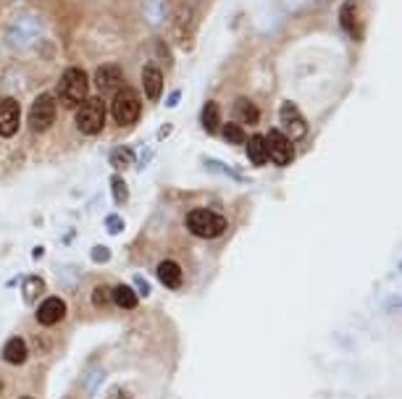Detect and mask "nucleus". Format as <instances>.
I'll list each match as a JSON object with an SVG mask.
<instances>
[{
  "instance_id": "1",
  "label": "nucleus",
  "mask_w": 402,
  "mask_h": 399,
  "mask_svg": "<svg viewBox=\"0 0 402 399\" xmlns=\"http://www.w3.org/2000/svg\"><path fill=\"white\" fill-rule=\"evenodd\" d=\"M89 89V79L82 68H66L64 76H61V85H58V97L66 108H76L85 97H87Z\"/></svg>"
},
{
  "instance_id": "2",
  "label": "nucleus",
  "mask_w": 402,
  "mask_h": 399,
  "mask_svg": "<svg viewBox=\"0 0 402 399\" xmlns=\"http://www.w3.org/2000/svg\"><path fill=\"white\" fill-rule=\"evenodd\" d=\"M187 228H189L195 237L213 239L227 231V218L213 213V210H206V208H197V210H192V213L187 216Z\"/></svg>"
},
{
  "instance_id": "3",
  "label": "nucleus",
  "mask_w": 402,
  "mask_h": 399,
  "mask_svg": "<svg viewBox=\"0 0 402 399\" xmlns=\"http://www.w3.org/2000/svg\"><path fill=\"white\" fill-rule=\"evenodd\" d=\"M76 126L85 134H98L106 126V103L100 97H85L76 110Z\"/></svg>"
},
{
  "instance_id": "4",
  "label": "nucleus",
  "mask_w": 402,
  "mask_h": 399,
  "mask_svg": "<svg viewBox=\"0 0 402 399\" xmlns=\"http://www.w3.org/2000/svg\"><path fill=\"white\" fill-rule=\"evenodd\" d=\"M140 110H142V103H140V95L129 89V87H121L116 97H113V106H110V113H113V121L119 126H131L134 121L140 119Z\"/></svg>"
},
{
  "instance_id": "5",
  "label": "nucleus",
  "mask_w": 402,
  "mask_h": 399,
  "mask_svg": "<svg viewBox=\"0 0 402 399\" xmlns=\"http://www.w3.org/2000/svg\"><path fill=\"white\" fill-rule=\"evenodd\" d=\"M55 121V97L50 92H43V95L34 100L32 110H29V126L34 131H48L53 126Z\"/></svg>"
},
{
  "instance_id": "6",
  "label": "nucleus",
  "mask_w": 402,
  "mask_h": 399,
  "mask_svg": "<svg viewBox=\"0 0 402 399\" xmlns=\"http://www.w3.org/2000/svg\"><path fill=\"white\" fill-rule=\"evenodd\" d=\"M266 147H268V158L276 166H289L294 161V142L279 129H271L266 137Z\"/></svg>"
},
{
  "instance_id": "7",
  "label": "nucleus",
  "mask_w": 402,
  "mask_h": 399,
  "mask_svg": "<svg viewBox=\"0 0 402 399\" xmlns=\"http://www.w3.org/2000/svg\"><path fill=\"white\" fill-rule=\"evenodd\" d=\"M279 116H282V129L289 140H303L305 131H308V124H305L303 113L297 110L294 103H282V108H279Z\"/></svg>"
},
{
  "instance_id": "8",
  "label": "nucleus",
  "mask_w": 402,
  "mask_h": 399,
  "mask_svg": "<svg viewBox=\"0 0 402 399\" xmlns=\"http://www.w3.org/2000/svg\"><path fill=\"white\" fill-rule=\"evenodd\" d=\"M19 116H22V110H19L16 100L11 97L0 100V137H13L19 131Z\"/></svg>"
},
{
  "instance_id": "9",
  "label": "nucleus",
  "mask_w": 402,
  "mask_h": 399,
  "mask_svg": "<svg viewBox=\"0 0 402 399\" xmlns=\"http://www.w3.org/2000/svg\"><path fill=\"white\" fill-rule=\"evenodd\" d=\"M95 85H98L100 92H113L116 95L121 87H124V74H121L119 66L106 64L95 71Z\"/></svg>"
},
{
  "instance_id": "10",
  "label": "nucleus",
  "mask_w": 402,
  "mask_h": 399,
  "mask_svg": "<svg viewBox=\"0 0 402 399\" xmlns=\"http://www.w3.org/2000/svg\"><path fill=\"white\" fill-rule=\"evenodd\" d=\"M64 315H66V305L61 297H48V300H43V305L37 307V321L43 326L58 324V321H64Z\"/></svg>"
},
{
  "instance_id": "11",
  "label": "nucleus",
  "mask_w": 402,
  "mask_h": 399,
  "mask_svg": "<svg viewBox=\"0 0 402 399\" xmlns=\"http://www.w3.org/2000/svg\"><path fill=\"white\" fill-rule=\"evenodd\" d=\"M142 82H145V95L150 100H158L161 92H164V74L155 68V66H148L145 74H142Z\"/></svg>"
},
{
  "instance_id": "12",
  "label": "nucleus",
  "mask_w": 402,
  "mask_h": 399,
  "mask_svg": "<svg viewBox=\"0 0 402 399\" xmlns=\"http://www.w3.org/2000/svg\"><path fill=\"white\" fill-rule=\"evenodd\" d=\"M27 355H29V347H27V342H24L22 336H13V339H8V342H6L3 357H6L8 363H13V365H22L24 360H27Z\"/></svg>"
},
{
  "instance_id": "13",
  "label": "nucleus",
  "mask_w": 402,
  "mask_h": 399,
  "mask_svg": "<svg viewBox=\"0 0 402 399\" xmlns=\"http://www.w3.org/2000/svg\"><path fill=\"white\" fill-rule=\"evenodd\" d=\"M158 279H161V284H164V286L176 289V286L182 284V268L176 266L174 260H164V263L158 266Z\"/></svg>"
},
{
  "instance_id": "14",
  "label": "nucleus",
  "mask_w": 402,
  "mask_h": 399,
  "mask_svg": "<svg viewBox=\"0 0 402 399\" xmlns=\"http://www.w3.org/2000/svg\"><path fill=\"white\" fill-rule=\"evenodd\" d=\"M110 300L119 305V307H124V310H131V307H137V303H140L134 289L127 286V284H119L116 289H110Z\"/></svg>"
},
{
  "instance_id": "15",
  "label": "nucleus",
  "mask_w": 402,
  "mask_h": 399,
  "mask_svg": "<svg viewBox=\"0 0 402 399\" xmlns=\"http://www.w3.org/2000/svg\"><path fill=\"white\" fill-rule=\"evenodd\" d=\"M339 22L345 27V32H350L355 40L360 37V24L355 19V0H347L345 6H342V13H339Z\"/></svg>"
},
{
  "instance_id": "16",
  "label": "nucleus",
  "mask_w": 402,
  "mask_h": 399,
  "mask_svg": "<svg viewBox=\"0 0 402 399\" xmlns=\"http://www.w3.org/2000/svg\"><path fill=\"white\" fill-rule=\"evenodd\" d=\"M247 155H250V161L255 166H263V163L268 161V147H266V137L261 134H255L247 140Z\"/></svg>"
},
{
  "instance_id": "17",
  "label": "nucleus",
  "mask_w": 402,
  "mask_h": 399,
  "mask_svg": "<svg viewBox=\"0 0 402 399\" xmlns=\"http://www.w3.org/2000/svg\"><path fill=\"white\" fill-rule=\"evenodd\" d=\"M234 113L239 116L242 124H255L258 116H261V110L255 108L250 100H237V103H234Z\"/></svg>"
},
{
  "instance_id": "18",
  "label": "nucleus",
  "mask_w": 402,
  "mask_h": 399,
  "mask_svg": "<svg viewBox=\"0 0 402 399\" xmlns=\"http://www.w3.org/2000/svg\"><path fill=\"white\" fill-rule=\"evenodd\" d=\"M203 126H206V131H210V134H216L218 131V106L216 103H206V108H203Z\"/></svg>"
},
{
  "instance_id": "19",
  "label": "nucleus",
  "mask_w": 402,
  "mask_h": 399,
  "mask_svg": "<svg viewBox=\"0 0 402 399\" xmlns=\"http://www.w3.org/2000/svg\"><path fill=\"white\" fill-rule=\"evenodd\" d=\"M224 140L231 142V145H242L245 142V131H242L239 124H227L224 126Z\"/></svg>"
},
{
  "instance_id": "20",
  "label": "nucleus",
  "mask_w": 402,
  "mask_h": 399,
  "mask_svg": "<svg viewBox=\"0 0 402 399\" xmlns=\"http://www.w3.org/2000/svg\"><path fill=\"white\" fill-rule=\"evenodd\" d=\"M131 155H134V152H131L129 147H116L113 155H110V161H113L116 168H127V166L131 163Z\"/></svg>"
},
{
  "instance_id": "21",
  "label": "nucleus",
  "mask_w": 402,
  "mask_h": 399,
  "mask_svg": "<svg viewBox=\"0 0 402 399\" xmlns=\"http://www.w3.org/2000/svg\"><path fill=\"white\" fill-rule=\"evenodd\" d=\"M110 189H113V197H116V203H127L129 192H127V184L121 182V176H113V179H110Z\"/></svg>"
},
{
  "instance_id": "22",
  "label": "nucleus",
  "mask_w": 402,
  "mask_h": 399,
  "mask_svg": "<svg viewBox=\"0 0 402 399\" xmlns=\"http://www.w3.org/2000/svg\"><path fill=\"white\" fill-rule=\"evenodd\" d=\"M37 291H43V279H29L27 281V289H24V297L27 300H34Z\"/></svg>"
},
{
  "instance_id": "23",
  "label": "nucleus",
  "mask_w": 402,
  "mask_h": 399,
  "mask_svg": "<svg viewBox=\"0 0 402 399\" xmlns=\"http://www.w3.org/2000/svg\"><path fill=\"white\" fill-rule=\"evenodd\" d=\"M92 258H95V260H108V249H106V247H95V249H92Z\"/></svg>"
},
{
  "instance_id": "24",
  "label": "nucleus",
  "mask_w": 402,
  "mask_h": 399,
  "mask_svg": "<svg viewBox=\"0 0 402 399\" xmlns=\"http://www.w3.org/2000/svg\"><path fill=\"white\" fill-rule=\"evenodd\" d=\"M108 399H131V397L124 391V389H113V391L108 394Z\"/></svg>"
},
{
  "instance_id": "25",
  "label": "nucleus",
  "mask_w": 402,
  "mask_h": 399,
  "mask_svg": "<svg viewBox=\"0 0 402 399\" xmlns=\"http://www.w3.org/2000/svg\"><path fill=\"white\" fill-rule=\"evenodd\" d=\"M110 297V291L108 289H98L95 291V300H98V303H103V300H108Z\"/></svg>"
},
{
  "instance_id": "26",
  "label": "nucleus",
  "mask_w": 402,
  "mask_h": 399,
  "mask_svg": "<svg viewBox=\"0 0 402 399\" xmlns=\"http://www.w3.org/2000/svg\"><path fill=\"white\" fill-rule=\"evenodd\" d=\"M108 231H121L119 218H108Z\"/></svg>"
},
{
  "instance_id": "27",
  "label": "nucleus",
  "mask_w": 402,
  "mask_h": 399,
  "mask_svg": "<svg viewBox=\"0 0 402 399\" xmlns=\"http://www.w3.org/2000/svg\"><path fill=\"white\" fill-rule=\"evenodd\" d=\"M22 399H29V397H22Z\"/></svg>"
}]
</instances>
